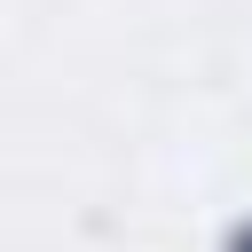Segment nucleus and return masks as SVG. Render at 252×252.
<instances>
[{"instance_id": "f257e3e1", "label": "nucleus", "mask_w": 252, "mask_h": 252, "mask_svg": "<svg viewBox=\"0 0 252 252\" xmlns=\"http://www.w3.org/2000/svg\"><path fill=\"white\" fill-rule=\"evenodd\" d=\"M228 252H252V228H236V244H228Z\"/></svg>"}]
</instances>
